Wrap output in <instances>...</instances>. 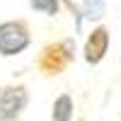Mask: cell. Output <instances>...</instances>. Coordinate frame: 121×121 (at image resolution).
<instances>
[{
	"instance_id": "6da1fadb",
	"label": "cell",
	"mask_w": 121,
	"mask_h": 121,
	"mask_svg": "<svg viewBox=\"0 0 121 121\" xmlns=\"http://www.w3.org/2000/svg\"><path fill=\"white\" fill-rule=\"evenodd\" d=\"M75 39L73 36H65V39H58V41L46 44L36 56V68L41 70L44 75H60L65 73V68L75 60Z\"/></svg>"
},
{
	"instance_id": "7a4b0ae2",
	"label": "cell",
	"mask_w": 121,
	"mask_h": 121,
	"mask_svg": "<svg viewBox=\"0 0 121 121\" xmlns=\"http://www.w3.org/2000/svg\"><path fill=\"white\" fill-rule=\"evenodd\" d=\"M32 46V29L27 19H7L0 22V56L12 58L24 53Z\"/></svg>"
},
{
	"instance_id": "3957f363",
	"label": "cell",
	"mask_w": 121,
	"mask_h": 121,
	"mask_svg": "<svg viewBox=\"0 0 121 121\" xmlns=\"http://www.w3.org/2000/svg\"><path fill=\"white\" fill-rule=\"evenodd\" d=\"M29 104V90L24 85L0 87V121H17Z\"/></svg>"
},
{
	"instance_id": "277c9868",
	"label": "cell",
	"mask_w": 121,
	"mask_h": 121,
	"mask_svg": "<svg viewBox=\"0 0 121 121\" xmlns=\"http://www.w3.org/2000/svg\"><path fill=\"white\" fill-rule=\"evenodd\" d=\"M109 41H112L109 27L97 24L92 32H90L87 41H85V48H82L85 60H87L90 65H97V63H102V60H104V56H107V51H109Z\"/></svg>"
},
{
	"instance_id": "5b68a950",
	"label": "cell",
	"mask_w": 121,
	"mask_h": 121,
	"mask_svg": "<svg viewBox=\"0 0 121 121\" xmlns=\"http://www.w3.org/2000/svg\"><path fill=\"white\" fill-rule=\"evenodd\" d=\"M73 109H75V102L70 95H58L53 99V107H51V119L53 121H73Z\"/></svg>"
},
{
	"instance_id": "8992f818",
	"label": "cell",
	"mask_w": 121,
	"mask_h": 121,
	"mask_svg": "<svg viewBox=\"0 0 121 121\" xmlns=\"http://www.w3.org/2000/svg\"><path fill=\"white\" fill-rule=\"evenodd\" d=\"M80 15L90 22H102L107 15V3L104 0H82L80 3Z\"/></svg>"
},
{
	"instance_id": "52a82bcc",
	"label": "cell",
	"mask_w": 121,
	"mask_h": 121,
	"mask_svg": "<svg viewBox=\"0 0 121 121\" xmlns=\"http://www.w3.org/2000/svg\"><path fill=\"white\" fill-rule=\"evenodd\" d=\"M27 3L34 12L44 15V17H56L60 12V0H27Z\"/></svg>"
},
{
	"instance_id": "ba28073f",
	"label": "cell",
	"mask_w": 121,
	"mask_h": 121,
	"mask_svg": "<svg viewBox=\"0 0 121 121\" xmlns=\"http://www.w3.org/2000/svg\"><path fill=\"white\" fill-rule=\"evenodd\" d=\"M80 121H85V119H80Z\"/></svg>"
}]
</instances>
